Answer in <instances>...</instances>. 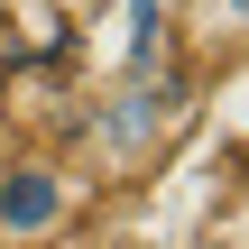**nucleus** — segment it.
<instances>
[{"mask_svg":"<svg viewBox=\"0 0 249 249\" xmlns=\"http://www.w3.org/2000/svg\"><path fill=\"white\" fill-rule=\"evenodd\" d=\"M176 129H185V83H176V74H148V83H129V92H111V102H102L92 148H102V166H111V176H139Z\"/></svg>","mask_w":249,"mask_h":249,"instance_id":"nucleus-1","label":"nucleus"},{"mask_svg":"<svg viewBox=\"0 0 249 249\" xmlns=\"http://www.w3.org/2000/svg\"><path fill=\"white\" fill-rule=\"evenodd\" d=\"M74 222V176L55 157H9L0 166V249H46Z\"/></svg>","mask_w":249,"mask_h":249,"instance_id":"nucleus-2","label":"nucleus"},{"mask_svg":"<svg viewBox=\"0 0 249 249\" xmlns=\"http://www.w3.org/2000/svg\"><path fill=\"white\" fill-rule=\"evenodd\" d=\"M176 18H185V37L203 55H240L249 46V0H185Z\"/></svg>","mask_w":249,"mask_h":249,"instance_id":"nucleus-3","label":"nucleus"}]
</instances>
